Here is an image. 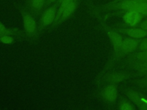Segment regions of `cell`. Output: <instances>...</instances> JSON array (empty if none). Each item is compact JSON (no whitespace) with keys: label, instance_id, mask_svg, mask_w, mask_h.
I'll return each mask as SVG.
<instances>
[{"label":"cell","instance_id":"9c48e42d","mask_svg":"<svg viewBox=\"0 0 147 110\" xmlns=\"http://www.w3.org/2000/svg\"><path fill=\"white\" fill-rule=\"evenodd\" d=\"M123 22L130 27L136 26L140 23L144 17V15L135 11H126L122 13Z\"/></svg>","mask_w":147,"mask_h":110},{"label":"cell","instance_id":"8992f818","mask_svg":"<svg viewBox=\"0 0 147 110\" xmlns=\"http://www.w3.org/2000/svg\"><path fill=\"white\" fill-rule=\"evenodd\" d=\"M100 95L103 100L109 104L115 103L118 97V88L117 84H108L102 89Z\"/></svg>","mask_w":147,"mask_h":110},{"label":"cell","instance_id":"5bb4252c","mask_svg":"<svg viewBox=\"0 0 147 110\" xmlns=\"http://www.w3.org/2000/svg\"><path fill=\"white\" fill-rule=\"evenodd\" d=\"M118 108L121 110H133L134 109L132 104L129 100L126 99H122L118 104Z\"/></svg>","mask_w":147,"mask_h":110},{"label":"cell","instance_id":"6da1fadb","mask_svg":"<svg viewBox=\"0 0 147 110\" xmlns=\"http://www.w3.org/2000/svg\"><path fill=\"white\" fill-rule=\"evenodd\" d=\"M140 41V39H136L131 37H126L123 39L118 54L115 58H112L111 61L107 64L106 67L102 71L101 75L106 73V72H107L109 69H110L119 59L125 56L129 55V54L136 52Z\"/></svg>","mask_w":147,"mask_h":110},{"label":"cell","instance_id":"cb8c5ba5","mask_svg":"<svg viewBox=\"0 0 147 110\" xmlns=\"http://www.w3.org/2000/svg\"><path fill=\"white\" fill-rule=\"evenodd\" d=\"M142 77H147V72H146V73H145V74L142 76Z\"/></svg>","mask_w":147,"mask_h":110},{"label":"cell","instance_id":"ac0fdd59","mask_svg":"<svg viewBox=\"0 0 147 110\" xmlns=\"http://www.w3.org/2000/svg\"><path fill=\"white\" fill-rule=\"evenodd\" d=\"M136 26L138 27V28H141L144 29L145 30H147V19L141 21Z\"/></svg>","mask_w":147,"mask_h":110},{"label":"cell","instance_id":"8fae6325","mask_svg":"<svg viewBox=\"0 0 147 110\" xmlns=\"http://www.w3.org/2000/svg\"><path fill=\"white\" fill-rule=\"evenodd\" d=\"M78 4V0H74L70 3H69L63 10L61 15L55 26H57L68 19L76 10Z\"/></svg>","mask_w":147,"mask_h":110},{"label":"cell","instance_id":"30bf717a","mask_svg":"<svg viewBox=\"0 0 147 110\" xmlns=\"http://www.w3.org/2000/svg\"><path fill=\"white\" fill-rule=\"evenodd\" d=\"M147 60V50L142 52H134L129 54L126 60L127 68L138 64Z\"/></svg>","mask_w":147,"mask_h":110},{"label":"cell","instance_id":"4fadbf2b","mask_svg":"<svg viewBox=\"0 0 147 110\" xmlns=\"http://www.w3.org/2000/svg\"><path fill=\"white\" fill-rule=\"evenodd\" d=\"M129 68L134 71L136 76L142 77L147 72V60Z\"/></svg>","mask_w":147,"mask_h":110},{"label":"cell","instance_id":"277c9868","mask_svg":"<svg viewBox=\"0 0 147 110\" xmlns=\"http://www.w3.org/2000/svg\"><path fill=\"white\" fill-rule=\"evenodd\" d=\"M100 24L105 29L111 43L113 49V57L115 58L118 54L123 41V38L119 33L107 26L105 23L100 22Z\"/></svg>","mask_w":147,"mask_h":110},{"label":"cell","instance_id":"ba28073f","mask_svg":"<svg viewBox=\"0 0 147 110\" xmlns=\"http://www.w3.org/2000/svg\"><path fill=\"white\" fill-rule=\"evenodd\" d=\"M125 92L129 100L139 109H147V100L144 98L141 94L132 89H126Z\"/></svg>","mask_w":147,"mask_h":110},{"label":"cell","instance_id":"ffe728a7","mask_svg":"<svg viewBox=\"0 0 147 110\" xmlns=\"http://www.w3.org/2000/svg\"><path fill=\"white\" fill-rule=\"evenodd\" d=\"M123 0H113L111 2H110L109 3H107V5H112V4H114V3H116L117 2H119L120 1H122Z\"/></svg>","mask_w":147,"mask_h":110},{"label":"cell","instance_id":"44dd1931","mask_svg":"<svg viewBox=\"0 0 147 110\" xmlns=\"http://www.w3.org/2000/svg\"><path fill=\"white\" fill-rule=\"evenodd\" d=\"M6 28H6V27L5 26V25H4L1 22H0V30H5Z\"/></svg>","mask_w":147,"mask_h":110},{"label":"cell","instance_id":"d6986e66","mask_svg":"<svg viewBox=\"0 0 147 110\" xmlns=\"http://www.w3.org/2000/svg\"><path fill=\"white\" fill-rule=\"evenodd\" d=\"M59 0H47L46 3H45V9L48 7V6H50L52 5V3H58Z\"/></svg>","mask_w":147,"mask_h":110},{"label":"cell","instance_id":"52a82bcc","mask_svg":"<svg viewBox=\"0 0 147 110\" xmlns=\"http://www.w3.org/2000/svg\"><path fill=\"white\" fill-rule=\"evenodd\" d=\"M113 29L120 34H125L129 37L136 39H141L145 37H147V30H145L137 26Z\"/></svg>","mask_w":147,"mask_h":110},{"label":"cell","instance_id":"603a6c76","mask_svg":"<svg viewBox=\"0 0 147 110\" xmlns=\"http://www.w3.org/2000/svg\"><path fill=\"white\" fill-rule=\"evenodd\" d=\"M142 15H144V17H145V16H147V10L142 14Z\"/></svg>","mask_w":147,"mask_h":110},{"label":"cell","instance_id":"2e32d148","mask_svg":"<svg viewBox=\"0 0 147 110\" xmlns=\"http://www.w3.org/2000/svg\"><path fill=\"white\" fill-rule=\"evenodd\" d=\"M14 41V39L13 36L5 35V36H0V42L3 44L9 45V44H13Z\"/></svg>","mask_w":147,"mask_h":110},{"label":"cell","instance_id":"e0dca14e","mask_svg":"<svg viewBox=\"0 0 147 110\" xmlns=\"http://www.w3.org/2000/svg\"><path fill=\"white\" fill-rule=\"evenodd\" d=\"M135 83L141 88L147 89V77H142V78L136 80Z\"/></svg>","mask_w":147,"mask_h":110},{"label":"cell","instance_id":"d4e9b609","mask_svg":"<svg viewBox=\"0 0 147 110\" xmlns=\"http://www.w3.org/2000/svg\"><path fill=\"white\" fill-rule=\"evenodd\" d=\"M145 90H146V91H147V89H145Z\"/></svg>","mask_w":147,"mask_h":110},{"label":"cell","instance_id":"7a4b0ae2","mask_svg":"<svg viewBox=\"0 0 147 110\" xmlns=\"http://www.w3.org/2000/svg\"><path fill=\"white\" fill-rule=\"evenodd\" d=\"M22 18L23 26L26 34L29 37H35L37 34V26L32 14L27 10L20 8Z\"/></svg>","mask_w":147,"mask_h":110},{"label":"cell","instance_id":"7402d4cb","mask_svg":"<svg viewBox=\"0 0 147 110\" xmlns=\"http://www.w3.org/2000/svg\"><path fill=\"white\" fill-rule=\"evenodd\" d=\"M130 1H132L133 2H142V1H144L145 0H130Z\"/></svg>","mask_w":147,"mask_h":110},{"label":"cell","instance_id":"5b68a950","mask_svg":"<svg viewBox=\"0 0 147 110\" xmlns=\"http://www.w3.org/2000/svg\"><path fill=\"white\" fill-rule=\"evenodd\" d=\"M103 76V79L108 84H117L126 80L130 78L133 74L128 72H115L109 73H105Z\"/></svg>","mask_w":147,"mask_h":110},{"label":"cell","instance_id":"3957f363","mask_svg":"<svg viewBox=\"0 0 147 110\" xmlns=\"http://www.w3.org/2000/svg\"><path fill=\"white\" fill-rule=\"evenodd\" d=\"M58 5L57 2L55 3L44 9L40 19L39 29L40 30L53 23L59 7Z\"/></svg>","mask_w":147,"mask_h":110},{"label":"cell","instance_id":"9a60e30c","mask_svg":"<svg viewBox=\"0 0 147 110\" xmlns=\"http://www.w3.org/2000/svg\"><path fill=\"white\" fill-rule=\"evenodd\" d=\"M147 50V37L140 39L139 44L136 52H142Z\"/></svg>","mask_w":147,"mask_h":110},{"label":"cell","instance_id":"7c38bea8","mask_svg":"<svg viewBox=\"0 0 147 110\" xmlns=\"http://www.w3.org/2000/svg\"><path fill=\"white\" fill-rule=\"evenodd\" d=\"M47 0H28L30 12L33 14H39L45 8Z\"/></svg>","mask_w":147,"mask_h":110}]
</instances>
